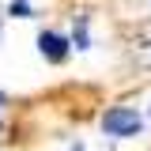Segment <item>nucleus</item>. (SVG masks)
<instances>
[{"instance_id": "obj_1", "label": "nucleus", "mask_w": 151, "mask_h": 151, "mask_svg": "<svg viewBox=\"0 0 151 151\" xmlns=\"http://www.w3.org/2000/svg\"><path fill=\"white\" fill-rule=\"evenodd\" d=\"M102 132L106 136H117V140L140 136L144 132V113L132 110V106H113V110L102 113Z\"/></svg>"}, {"instance_id": "obj_2", "label": "nucleus", "mask_w": 151, "mask_h": 151, "mask_svg": "<svg viewBox=\"0 0 151 151\" xmlns=\"http://www.w3.org/2000/svg\"><path fill=\"white\" fill-rule=\"evenodd\" d=\"M38 53L45 57L49 64H64L68 53H72V38L57 34V30H42V34H38Z\"/></svg>"}, {"instance_id": "obj_3", "label": "nucleus", "mask_w": 151, "mask_h": 151, "mask_svg": "<svg viewBox=\"0 0 151 151\" xmlns=\"http://www.w3.org/2000/svg\"><path fill=\"white\" fill-rule=\"evenodd\" d=\"M72 49H91V34H87V15H79V23H76V30H72Z\"/></svg>"}, {"instance_id": "obj_4", "label": "nucleus", "mask_w": 151, "mask_h": 151, "mask_svg": "<svg viewBox=\"0 0 151 151\" xmlns=\"http://www.w3.org/2000/svg\"><path fill=\"white\" fill-rule=\"evenodd\" d=\"M8 15H12V19H30L34 8H30L27 0H12V4H8Z\"/></svg>"}, {"instance_id": "obj_5", "label": "nucleus", "mask_w": 151, "mask_h": 151, "mask_svg": "<svg viewBox=\"0 0 151 151\" xmlns=\"http://www.w3.org/2000/svg\"><path fill=\"white\" fill-rule=\"evenodd\" d=\"M4 106H8V94H4V91H0V113H4Z\"/></svg>"}]
</instances>
